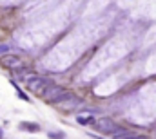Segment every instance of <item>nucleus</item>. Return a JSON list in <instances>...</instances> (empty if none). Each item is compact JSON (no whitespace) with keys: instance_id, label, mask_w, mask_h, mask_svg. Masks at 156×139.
Listing matches in <instances>:
<instances>
[{"instance_id":"5","label":"nucleus","mask_w":156,"mask_h":139,"mask_svg":"<svg viewBox=\"0 0 156 139\" xmlns=\"http://www.w3.org/2000/svg\"><path fill=\"white\" fill-rule=\"evenodd\" d=\"M20 128L22 130H29V132H38L40 130V127L37 123H27V121H22L20 123Z\"/></svg>"},{"instance_id":"2","label":"nucleus","mask_w":156,"mask_h":139,"mask_svg":"<svg viewBox=\"0 0 156 139\" xmlns=\"http://www.w3.org/2000/svg\"><path fill=\"white\" fill-rule=\"evenodd\" d=\"M93 125H96V128H98L100 132H104V134H115V132L120 130V127H118L116 123H113L109 117H102V119L94 121Z\"/></svg>"},{"instance_id":"3","label":"nucleus","mask_w":156,"mask_h":139,"mask_svg":"<svg viewBox=\"0 0 156 139\" xmlns=\"http://www.w3.org/2000/svg\"><path fill=\"white\" fill-rule=\"evenodd\" d=\"M0 65H4V67H7V69L15 70L16 67L22 65V60H20V56H16V54H9V53H5V54L0 56Z\"/></svg>"},{"instance_id":"9","label":"nucleus","mask_w":156,"mask_h":139,"mask_svg":"<svg viewBox=\"0 0 156 139\" xmlns=\"http://www.w3.org/2000/svg\"><path fill=\"white\" fill-rule=\"evenodd\" d=\"M16 89H18V87H16ZM16 94H18V96H20V98H22L24 101H29V98H27V96H26V94H24V92H22L20 89H18V92H16Z\"/></svg>"},{"instance_id":"6","label":"nucleus","mask_w":156,"mask_h":139,"mask_svg":"<svg viewBox=\"0 0 156 139\" xmlns=\"http://www.w3.org/2000/svg\"><path fill=\"white\" fill-rule=\"evenodd\" d=\"M76 119H78V123H82V125H93L94 123L93 116H78Z\"/></svg>"},{"instance_id":"7","label":"nucleus","mask_w":156,"mask_h":139,"mask_svg":"<svg viewBox=\"0 0 156 139\" xmlns=\"http://www.w3.org/2000/svg\"><path fill=\"white\" fill-rule=\"evenodd\" d=\"M47 137H51V139H64V134H56V132H47Z\"/></svg>"},{"instance_id":"8","label":"nucleus","mask_w":156,"mask_h":139,"mask_svg":"<svg viewBox=\"0 0 156 139\" xmlns=\"http://www.w3.org/2000/svg\"><path fill=\"white\" fill-rule=\"evenodd\" d=\"M5 53H9V45L2 43V45H0V56H2V54H5Z\"/></svg>"},{"instance_id":"1","label":"nucleus","mask_w":156,"mask_h":139,"mask_svg":"<svg viewBox=\"0 0 156 139\" xmlns=\"http://www.w3.org/2000/svg\"><path fill=\"white\" fill-rule=\"evenodd\" d=\"M49 85V81L45 80V78H42V76H31V78H27V81H26V87H27V90H31V92H40V90H44L45 87Z\"/></svg>"},{"instance_id":"4","label":"nucleus","mask_w":156,"mask_h":139,"mask_svg":"<svg viewBox=\"0 0 156 139\" xmlns=\"http://www.w3.org/2000/svg\"><path fill=\"white\" fill-rule=\"evenodd\" d=\"M62 92H64L62 87H58V85H47L45 90L42 92V98H44L47 103H55V100H56Z\"/></svg>"}]
</instances>
